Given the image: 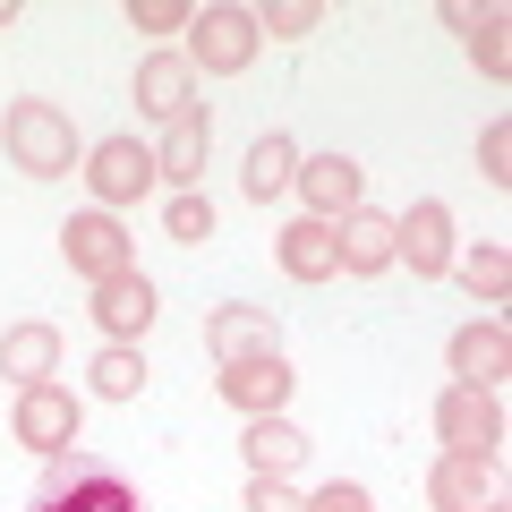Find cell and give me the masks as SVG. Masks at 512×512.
I'll list each match as a JSON object with an SVG mask.
<instances>
[{"label": "cell", "instance_id": "cell-29", "mask_svg": "<svg viewBox=\"0 0 512 512\" xmlns=\"http://www.w3.org/2000/svg\"><path fill=\"white\" fill-rule=\"evenodd\" d=\"M308 512H376V495L350 487V478H333V487H316V495H308Z\"/></svg>", "mask_w": 512, "mask_h": 512}, {"label": "cell", "instance_id": "cell-25", "mask_svg": "<svg viewBox=\"0 0 512 512\" xmlns=\"http://www.w3.org/2000/svg\"><path fill=\"white\" fill-rule=\"evenodd\" d=\"M325 26V9L316 0H274L265 18H256V35H274V43H299V35H316Z\"/></svg>", "mask_w": 512, "mask_h": 512}, {"label": "cell", "instance_id": "cell-4", "mask_svg": "<svg viewBox=\"0 0 512 512\" xmlns=\"http://www.w3.org/2000/svg\"><path fill=\"white\" fill-rule=\"evenodd\" d=\"M60 256H69V274H86V282H111V274H128L137 265V239L120 231V214H69V231H60Z\"/></svg>", "mask_w": 512, "mask_h": 512}, {"label": "cell", "instance_id": "cell-31", "mask_svg": "<svg viewBox=\"0 0 512 512\" xmlns=\"http://www.w3.org/2000/svg\"><path fill=\"white\" fill-rule=\"evenodd\" d=\"M487 512H504V504H487Z\"/></svg>", "mask_w": 512, "mask_h": 512}, {"label": "cell", "instance_id": "cell-15", "mask_svg": "<svg viewBox=\"0 0 512 512\" xmlns=\"http://www.w3.org/2000/svg\"><path fill=\"white\" fill-rule=\"evenodd\" d=\"M239 453H248L256 478H299V461H308V436H299L291 419H248V436H239Z\"/></svg>", "mask_w": 512, "mask_h": 512}, {"label": "cell", "instance_id": "cell-16", "mask_svg": "<svg viewBox=\"0 0 512 512\" xmlns=\"http://www.w3.org/2000/svg\"><path fill=\"white\" fill-rule=\"evenodd\" d=\"M333 248H342V274H384L393 265V214H342L333 222Z\"/></svg>", "mask_w": 512, "mask_h": 512}, {"label": "cell", "instance_id": "cell-18", "mask_svg": "<svg viewBox=\"0 0 512 512\" xmlns=\"http://www.w3.org/2000/svg\"><path fill=\"white\" fill-rule=\"evenodd\" d=\"M205 137H214V128H205V111L171 120V128H163V146H154V180H171V188L188 197V188H197V171H205Z\"/></svg>", "mask_w": 512, "mask_h": 512}, {"label": "cell", "instance_id": "cell-23", "mask_svg": "<svg viewBox=\"0 0 512 512\" xmlns=\"http://www.w3.org/2000/svg\"><path fill=\"white\" fill-rule=\"evenodd\" d=\"M461 282H470L478 308H504V291H512V248H504V239H478V256L461 265Z\"/></svg>", "mask_w": 512, "mask_h": 512}, {"label": "cell", "instance_id": "cell-6", "mask_svg": "<svg viewBox=\"0 0 512 512\" xmlns=\"http://www.w3.org/2000/svg\"><path fill=\"white\" fill-rule=\"evenodd\" d=\"M86 188L103 214H120V205H137L154 188V146H137V137H103V146L86 154Z\"/></svg>", "mask_w": 512, "mask_h": 512}, {"label": "cell", "instance_id": "cell-5", "mask_svg": "<svg viewBox=\"0 0 512 512\" xmlns=\"http://www.w3.org/2000/svg\"><path fill=\"white\" fill-rule=\"evenodd\" d=\"M393 265H410V282L453 274V214L436 197H419L410 214H393Z\"/></svg>", "mask_w": 512, "mask_h": 512}, {"label": "cell", "instance_id": "cell-26", "mask_svg": "<svg viewBox=\"0 0 512 512\" xmlns=\"http://www.w3.org/2000/svg\"><path fill=\"white\" fill-rule=\"evenodd\" d=\"M188 18H197L188 0H128V26H137V35H180Z\"/></svg>", "mask_w": 512, "mask_h": 512}, {"label": "cell", "instance_id": "cell-14", "mask_svg": "<svg viewBox=\"0 0 512 512\" xmlns=\"http://www.w3.org/2000/svg\"><path fill=\"white\" fill-rule=\"evenodd\" d=\"M282 274L291 282H333L342 274V248H333V222H316V214H299V222H282Z\"/></svg>", "mask_w": 512, "mask_h": 512}, {"label": "cell", "instance_id": "cell-11", "mask_svg": "<svg viewBox=\"0 0 512 512\" xmlns=\"http://www.w3.org/2000/svg\"><path fill=\"white\" fill-rule=\"evenodd\" d=\"M291 359L282 350H265V359H239V367H222V402L231 410H248V419H274L282 402H291Z\"/></svg>", "mask_w": 512, "mask_h": 512}, {"label": "cell", "instance_id": "cell-8", "mask_svg": "<svg viewBox=\"0 0 512 512\" xmlns=\"http://www.w3.org/2000/svg\"><path fill=\"white\" fill-rule=\"evenodd\" d=\"M444 359H453V376L470 384V393H495V384L512 376V333H504V316H478V325H461Z\"/></svg>", "mask_w": 512, "mask_h": 512}, {"label": "cell", "instance_id": "cell-2", "mask_svg": "<svg viewBox=\"0 0 512 512\" xmlns=\"http://www.w3.org/2000/svg\"><path fill=\"white\" fill-rule=\"evenodd\" d=\"M256 9H231V0H214V9H197V18H188V69H205V77H239L256 60Z\"/></svg>", "mask_w": 512, "mask_h": 512}, {"label": "cell", "instance_id": "cell-9", "mask_svg": "<svg viewBox=\"0 0 512 512\" xmlns=\"http://www.w3.org/2000/svg\"><path fill=\"white\" fill-rule=\"evenodd\" d=\"M137 111H146V120H188V111H197V69H188L180 52H146L137 60Z\"/></svg>", "mask_w": 512, "mask_h": 512}, {"label": "cell", "instance_id": "cell-7", "mask_svg": "<svg viewBox=\"0 0 512 512\" xmlns=\"http://www.w3.org/2000/svg\"><path fill=\"white\" fill-rule=\"evenodd\" d=\"M18 444L43 453V461L77 444V393H69V384H26V393H18Z\"/></svg>", "mask_w": 512, "mask_h": 512}, {"label": "cell", "instance_id": "cell-22", "mask_svg": "<svg viewBox=\"0 0 512 512\" xmlns=\"http://www.w3.org/2000/svg\"><path fill=\"white\" fill-rule=\"evenodd\" d=\"M86 376H94L103 402H137V393H146V359H137V342H103Z\"/></svg>", "mask_w": 512, "mask_h": 512}, {"label": "cell", "instance_id": "cell-24", "mask_svg": "<svg viewBox=\"0 0 512 512\" xmlns=\"http://www.w3.org/2000/svg\"><path fill=\"white\" fill-rule=\"evenodd\" d=\"M163 231L180 239V248H205V239H214V205L188 188V197H171V205H163Z\"/></svg>", "mask_w": 512, "mask_h": 512}, {"label": "cell", "instance_id": "cell-21", "mask_svg": "<svg viewBox=\"0 0 512 512\" xmlns=\"http://www.w3.org/2000/svg\"><path fill=\"white\" fill-rule=\"evenodd\" d=\"M444 18L461 26V43H470V60H478L487 77H504V69H512V52H504V9H470V0H453Z\"/></svg>", "mask_w": 512, "mask_h": 512}, {"label": "cell", "instance_id": "cell-13", "mask_svg": "<svg viewBox=\"0 0 512 512\" xmlns=\"http://www.w3.org/2000/svg\"><path fill=\"white\" fill-rule=\"evenodd\" d=\"M205 350H214L222 367L265 359V350H282V325H274V308H222L214 325H205Z\"/></svg>", "mask_w": 512, "mask_h": 512}, {"label": "cell", "instance_id": "cell-19", "mask_svg": "<svg viewBox=\"0 0 512 512\" xmlns=\"http://www.w3.org/2000/svg\"><path fill=\"white\" fill-rule=\"evenodd\" d=\"M487 478H495V470H478V461L444 453L436 470H427V504H436V512H487V504H495Z\"/></svg>", "mask_w": 512, "mask_h": 512}, {"label": "cell", "instance_id": "cell-30", "mask_svg": "<svg viewBox=\"0 0 512 512\" xmlns=\"http://www.w3.org/2000/svg\"><path fill=\"white\" fill-rule=\"evenodd\" d=\"M9 18H18V0H0V26H9Z\"/></svg>", "mask_w": 512, "mask_h": 512}, {"label": "cell", "instance_id": "cell-3", "mask_svg": "<svg viewBox=\"0 0 512 512\" xmlns=\"http://www.w3.org/2000/svg\"><path fill=\"white\" fill-rule=\"evenodd\" d=\"M436 436H444V453H461V461H478V470H495V461H504V410H495V393L453 384V393L436 402Z\"/></svg>", "mask_w": 512, "mask_h": 512}, {"label": "cell", "instance_id": "cell-12", "mask_svg": "<svg viewBox=\"0 0 512 512\" xmlns=\"http://www.w3.org/2000/svg\"><path fill=\"white\" fill-rule=\"evenodd\" d=\"M94 325L111 333V342H137V333L154 325V282L128 265V274H111V282H94Z\"/></svg>", "mask_w": 512, "mask_h": 512}, {"label": "cell", "instance_id": "cell-28", "mask_svg": "<svg viewBox=\"0 0 512 512\" xmlns=\"http://www.w3.org/2000/svg\"><path fill=\"white\" fill-rule=\"evenodd\" d=\"M478 171H487L495 188H512V128H504V120H495L487 137H478Z\"/></svg>", "mask_w": 512, "mask_h": 512}, {"label": "cell", "instance_id": "cell-10", "mask_svg": "<svg viewBox=\"0 0 512 512\" xmlns=\"http://www.w3.org/2000/svg\"><path fill=\"white\" fill-rule=\"evenodd\" d=\"M291 188L308 197V214H316V222H342V214H359V188H367V171L350 163V154H308Z\"/></svg>", "mask_w": 512, "mask_h": 512}, {"label": "cell", "instance_id": "cell-17", "mask_svg": "<svg viewBox=\"0 0 512 512\" xmlns=\"http://www.w3.org/2000/svg\"><path fill=\"white\" fill-rule=\"evenodd\" d=\"M52 367H60V333L52 325H9L0 333V376L18 384V393L26 384H52Z\"/></svg>", "mask_w": 512, "mask_h": 512}, {"label": "cell", "instance_id": "cell-20", "mask_svg": "<svg viewBox=\"0 0 512 512\" xmlns=\"http://www.w3.org/2000/svg\"><path fill=\"white\" fill-rule=\"evenodd\" d=\"M291 180H299V146L282 137V128H265V137L248 146V171H239V188H248L256 205H274V197H282Z\"/></svg>", "mask_w": 512, "mask_h": 512}, {"label": "cell", "instance_id": "cell-27", "mask_svg": "<svg viewBox=\"0 0 512 512\" xmlns=\"http://www.w3.org/2000/svg\"><path fill=\"white\" fill-rule=\"evenodd\" d=\"M248 512H308V495L291 478H248Z\"/></svg>", "mask_w": 512, "mask_h": 512}, {"label": "cell", "instance_id": "cell-1", "mask_svg": "<svg viewBox=\"0 0 512 512\" xmlns=\"http://www.w3.org/2000/svg\"><path fill=\"white\" fill-rule=\"evenodd\" d=\"M0 146H9V163L26 171V180H60V171H77V128L60 103H9L0 111Z\"/></svg>", "mask_w": 512, "mask_h": 512}]
</instances>
